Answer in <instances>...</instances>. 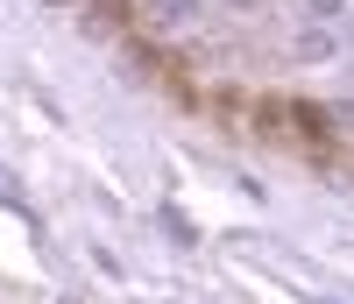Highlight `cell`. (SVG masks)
Instances as JSON below:
<instances>
[{"instance_id":"obj_1","label":"cell","mask_w":354,"mask_h":304,"mask_svg":"<svg viewBox=\"0 0 354 304\" xmlns=\"http://www.w3.org/2000/svg\"><path fill=\"white\" fill-rule=\"evenodd\" d=\"M298 57H305V64H312V57H333V36H326V28H305V36H298Z\"/></svg>"},{"instance_id":"obj_2","label":"cell","mask_w":354,"mask_h":304,"mask_svg":"<svg viewBox=\"0 0 354 304\" xmlns=\"http://www.w3.org/2000/svg\"><path fill=\"white\" fill-rule=\"evenodd\" d=\"M198 8H205V0H156V15H163V21H192Z\"/></svg>"},{"instance_id":"obj_3","label":"cell","mask_w":354,"mask_h":304,"mask_svg":"<svg viewBox=\"0 0 354 304\" xmlns=\"http://www.w3.org/2000/svg\"><path fill=\"white\" fill-rule=\"evenodd\" d=\"M312 15H347V0H312Z\"/></svg>"}]
</instances>
